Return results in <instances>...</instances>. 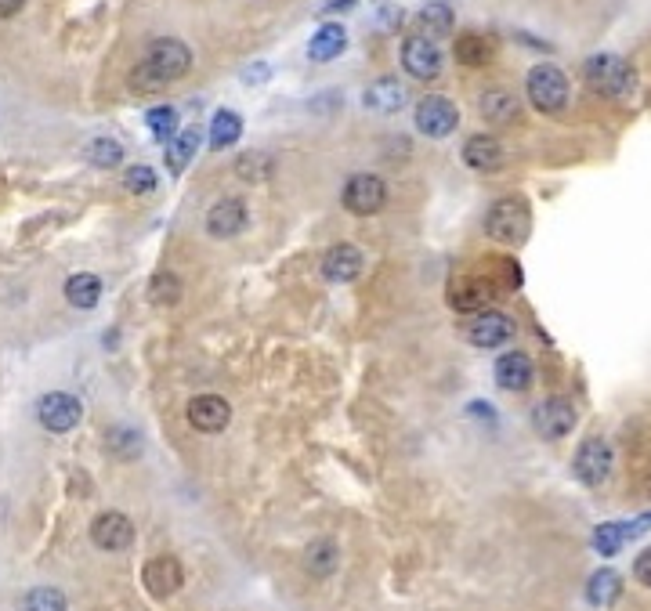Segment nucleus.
Listing matches in <instances>:
<instances>
[{"mask_svg":"<svg viewBox=\"0 0 651 611\" xmlns=\"http://www.w3.org/2000/svg\"><path fill=\"white\" fill-rule=\"evenodd\" d=\"M189 69H192L189 44H181V40H174V37L152 40V44L145 47L142 62L131 69V91L156 94L167 84H174V80H181Z\"/></svg>","mask_w":651,"mask_h":611,"instance_id":"f257e3e1","label":"nucleus"},{"mask_svg":"<svg viewBox=\"0 0 651 611\" xmlns=\"http://www.w3.org/2000/svg\"><path fill=\"white\" fill-rule=\"evenodd\" d=\"M532 228V214H529V203L521 196H503L496 199L485 214V235L496 239L503 246H518L525 243V235Z\"/></svg>","mask_w":651,"mask_h":611,"instance_id":"f03ea898","label":"nucleus"},{"mask_svg":"<svg viewBox=\"0 0 651 611\" xmlns=\"http://www.w3.org/2000/svg\"><path fill=\"white\" fill-rule=\"evenodd\" d=\"M583 76H586V84L594 87L597 94H604V98H626V94H633V87H637V73H633L630 62L619 55L586 58Z\"/></svg>","mask_w":651,"mask_h":611,"instance_id":"7ed1b4c3","label":"nucleus"},{"mask_svg":"<svg viewBox=\"0 0 651 611\" xmlns=\"http://www.w3.org/2000/svg\"><path fill=\"white\" fill-rule=\"evenodd\" d=\"M525 91H529V102L536 105L539 113H561L568 105V76L557 66H536L529 69V80H525Z\"/></svg>","mask_w":651,"mask_h":611,"instance_id":"20e7f679","label":"nucleus"},{"mask_svg":"<svg viewBox=\"0 0 651 611\" xmlns=\"http://www.w3.org/2000/svg\"><path fill=\"white\" fill-rule=\"evenodd\" d=\"M413 120L416 131L427 134V138H449L456 131V123H460V109L449 98H442V94H427V98L416 102Z\"/></svg>","mask_w":651,"mask_h":611,"instance_id":"39448f33","label":"nucleus"},{"mask_svg":"<svg viewBox=\"0 0 651 611\" xmlns=\"http://www.w3.org/2000/svg\"><path fill=\"white\" fill-rule=\"evenodd\" d=\"M572 474L583 481L586 489H597L608 481L612 474V445L604 442V438H586L583 445L576 449V460H572Z\"/></svg>","mask_w":651,"mask_h":611,"instance_id":"423d86ee","label":"nucleus"},{"mask_svg":"<svg viewBox=\"0 0 651 611\" xmlns=\"http://www.w3.org/2000/svg\"><path fill=\"white\" fill-rule=\"evenodd\" d=\"M80 416H84V405H80L76 395H69V391H51L37 405L40 427H48L51 434H69L80 423Z\"/></svg>","mask_w":651,"mask_h":611,"instance_id":"0eeeda50","label":"nucleus"},{"mask_svg":"<svg viewBox=\"0 0 651 611\" xmlns=\"http://www.w3.org/2000/svg\"><path fill=\"white\" fill-rule=\"evenodd\" d=\"M532 427H536L539 438L557 442V438H565V434L576 427V405L561 395L547 398V402H539L536 409H532Z\"/></svg>","mask_w":651,"mask_h":611,"instance_id":"6e6552de","label":"nucleus"},{"mask_svg":"<svg viewBox=\"0 0 651 611\" xmlns=\"http://www.w3.org/2000/svg\"><path fill=\"white\" fill-rule=\"evenodd\" d=\"M340 199H344V207H348L351 214H359V217L380 214L387 203V185L377 174H355V178L344 185V196Z\"/></svg>","mask_w":651,"mask_h":611,"instance_id":"1a4fd4ad","label":"nucleus"},{"mask_svg":"<svg viewBox=\"0 0 651 611\" xmlns=\"http://www.w3.org/2000/svg\"><path fill=\"white\" fill-rule=\"evenodd\" d=\"M402 66L413 80H438L442 73V51L431 37H406L402 44Z\"/></svg>","mask_w":651,"mask_h":611,"instance_id":"9d476101","label":"nucleus"},{"mask_svg":"<svg viewBox=\"0 0 651 611\" xmlns=\"http://www.w3.org/2000/svg\"><path fill=\"white\" fill-rule=\"evenodd\" d=\"M91 543H95L98 550H109V554L127 550V546L134 543L131 517L120 514V510H105V514H98L95 521H91Z\"/></svg>","mask_w":651,"mask_h":611,"instance_id":"9b49d317","label":"nucleus"},{"mask_svg":"<svg viewBox=\"0 0 651 611\" xmlns=\"http://www.w3.org/2000/svg\"><path fill=\"white\" fill-rule=\"evenodd\" d=\"M142 583L156 601H167V597H174V593L181 590V583H185L181 561L178 557H152L142 568Z\"/></svg>","mask_w":651,"mask_h":611,"instance_id":"f8f14e48","label":"nucleus"},{"mask_svg":"<svg viewBox=\"0 0 651 611\" xmlns=\"http://www.w3.org/2000/svg\"><path fill=\"white\" fill-rule=\"evenodd\" d=\"M467 340H471L474 348H500V344L514 340V319L503 315V311H482L467 326Z\"/></svg>","mask_w":651,"mask_h":611,"instance_id":"ddd939ff","label":"nucleus"},{"mask_svg":"<svg viewBox=\"0 0 651 611\" xmlns=\"http://www.w3.org/2000/svg\"><path fill=\"white\" fill-rule=\"evenodd\" d=\"M246 225H250V214H246L243 199H217L214 207L207 210V232L214 239H232Z\"/></svg>","mask_w":651,"mask_h":611,"instance_id":"4468645a","label":"nucleus"},{"mask_svg":"<svg viewBox=\"0 0 651 611\" xmlns=\"http://www.w3.org/2000/svg\"><path fill=\"white\" fill-rule=\"evenodd\" d=\"M228 420H232V409H228V402L221 395H199L189 402V423L196 431L217 434L225 431Z\"/></svg>","mask_w":651,"mask_h":611,"instance_id":"2eb2a0df","label":"nucleus"},{"mask_svg":"<svg viewBox=\"0 0 651 611\" xmlns=\"http://www.w3.org/2000/svg\"><path fill=\"white\" fill-rule=\"evenodd\" d=\"M503 160H507L503 145L496 138H489V134H474L463 145V163L471 170H478V174H496L503 167Z\"/></svg>","mask_w":651,"mask_h":611,"instance_id":"dca6fc26","label":"nucleus"},{"mask_svg":"<svg viewBox=\"0 0 651 611\" xmlns=\"http://www.w3.org/2000/svg\"><path fill=\"white\" fill-rule=\"evenodd\" d=\"M362 275V250L351 243L333 246L330 254L322 257V279L326 282H351Z\"/></svg>","mask_w":651,"mask_h":611,"instance_id":"f3484780","label":"nucleus"},{"mask_svg":"<svg viewBox=\"0 0 651 611\" xmlns=\"http://www.w3.org/2000/svg\"><path fill=\"white\" fill-rule=\"evenodd\" d=\"M478 113H482V120L496 123V127H510V123L521 116V102L514 91L492 87V91H485L482 98H478Z\"/></svg>","mask_w":651,"mask_h":611,"instance_id":"a211bd4d","label":"nucleus"},{"mask_svg":"<svg viewBox=\"0 0 651 611\" xmlns=\"http://www.w3.org/2000/svg\"><path fill=\"white\" fill-rule=\"evenodd\" d=\"M496 384L503 387V391H525V387L532 384V376H536V369H532V358L525 355V351H507V355H500V362H496Z\"/></svg>","mask_w":651,"mask_h":611,"instance_id":"6ab92c4d","label":"nucleus"},{"mask_svg":"<svg viewBox=\"0 0 651 611\" xmlns=\"http://www.w3.org/2000/svg\"><path fill=\"white\" fill-rule=\"evenodd\" d=\"M362 105L373 109V113H398V109L406 105V87L398 84L395 76H380V80H373V84L366 87Z\"/></svg>","mask_w":651,"mask_h":611,"instance_id":"aec40b11","label":"nucleus"},{"mask_svg":"<svg viewBox=\"0 0 651 611\" xmlns=\"http://www.w3.org/2000/svg\"><path fill=\"white\" fill-rule=\"evenodd\" d=\"M344 47H348L344 26H340V22H326V26L312 37V44H308V58H312V62H333Z\"/></svg>","mask_w":651,"mask_h":611,"instance_id":"412c9836","label":"nucleus"},{"mask_svg":"<svg viewBox=\"0 0 651 611\" xmlns=\"http://www.w3.org/2000/svg\"><path fill=\"white\" fill-rule=\"evenodd\" d=\"M66 301L73 304V308L87 311L95 308L98 301H102V279L91 272H76L66 279Z\"/></svg>","mask_w":651,"mask_h":611,"instance_id":"4be33fe9","label":"nucleus"},{"mask_svg":"<svg viewBox=\"0 0 651 611\" xmlns=\"http://www.w3.org/2000/svg\"><path fill=\"white\" fill-rule=\"evenodd\" d=\"M453 55L460 66L482 69L492 62V40H485L482 33H460V37H456Z\"/></svg>","mask_w":651,"mask_h":611,"instance_id":"5701e85b","label":"nucleus"},{"mask_svg":"<svg viewBox=\"0 0 651 611\" xmlns=\"http://www.w3.org/2000/svg\"><path fill=\"white\" fill-rule=\"evenodd\" d=\"M199 127H185V131H178V138L174 141H167V149H163V156H167V167H170V174H181V170L189 167V160L196 156V149H199Z\"/></svg>","mask_w":651,"mask_h":611,"instance_id":"b1692460","label":"nucleus"},{"mask_svg":"<svg viewBox=\"0 0 651 611\" xmlns=\"http://www.w3.org/2000/svg\"><path fill=\"white\" fill-rule=\"evenodd\" d=\"M619 593H623V575L615 572V568H601V572H594L590 575V583H586V597H590V604H597V608L619 601Z\"/></svg>","mask_w":651,"mask_h":611,"instance_id":"393cba45","label":"nucleus"},{"mask_svg":"<svg viewBox=\"0 0 651 611\" xmlns=\"http://www.w3.org/2000/svg\"><path fill=\"white\" fill-rule=\"evenodd\" d=\"M243 138V116L232 113V109H221L210 120V149H228Z\"/></svg>","mask_w":651,"mask_h":611,"instance_id":"a878e982","label":"nucleus"},{"mask_svg":"<svg viewBox=\"0 0 651 611\" xmlns=\"http://www.w3.org/2000/svg\"><path fill=\"white\" fill-rule=\"evenodd\" d=\"M84 160L91 163V167H120L123 145L116 138H91L84 149Z\"/></svg>","mask_w":651,"mask_h":611,"instance_id":"bb28decb","label":"nucleus"},{"mask_svg":"<svg viewBox=\"0 0 651 611\" xmlns=\"http://www.w3.org/2000/svg\"><path fill=\"white\" fill-rule=\"evenodd\" d=\"M145 123H149V131L156 141H174L178 138V109L174 105H156V109H149L145 113Z\"/></svg>","mask_w":651,"mask_h":611,"instance_id":"cd10ccee","label":"nucleus"},{"mask_svg":"<svg viewBox=\"0 0 651 611\" xmlns=\"http://www.w3.org/2000/svg\"><path fill=\"white\" fill-rule=\"evenodd\" d=\"M626 539H633L630 525H623V521H608V525H601L594 532V550H597V554H604V557H612V554H619V550H623Z\"/></svg>","mask_w":651,"mask_h":611,"instance_id":"c85d7f7f","label":"nucleus"},{"mask_svg":"<svg viewBox=\"0 0 651 611\" xmlns=\"http://www.w3.org/2000/svg\"><path fill=\"white\" fill-rule=\"evenodd\" d=\"M19 611H66V593L55 586H37L22 597Z\"/></svg>","mask_w":651,"mask_h":611,"instance_id":"c756f323","label":"nucleus"},{"mask_svg":"<svg viewBox=\"0 0 651 611\" xmlns=\"http://www.w3.org/2000/svg\"><path fill=\"white\" fill-rule=\"evenodd\" d=\"M272 170H275V160L268 152H243L236 160V174L243 181H265L272 178Z\"/></svg>","mask_w":651,"mask_h":611,"instance_id":"7c9ffc66","label":"nucleus"},{"mask_svg":"<svg viewBox=\"0 0 651 611\" xmlns=\"http://www.w3.org/2000/svg\"><path fill=\"white\" fill-rule=\"evenodd\" d=\"M492 297V290L485 282H460L453 290V308L456 311H482L485 301Z\"/></svg>","mask_w":651,"mask_h":611,"instance_id":"2f4dec72","label":"nucleus"},{"mask_svg":"<svg viewBox=\"0 0 651 611\" xmlns=\"http://www.w3.org/2000/svg\"><path fill=\"white\" fill-rule=\"evenodd\" d=\"M420 37H445L449 29H453V11L445 8V4H427L424 11H420Z\"/></svg>","mask_w":651,"mask_h":611,"instance_id":"473e14b6","label":"nucleus"},{"mask_svg":"<svg viewBox=\"0 0 651 611\" xmlns=\"http://www.w3.org/2000/svg\"><path fill=\"white\" fill-rule=\"evenodd\" d=\"M337 561H340V550L330 539H319V543L308 546V572L312 575H330L337 568Z\"/></svg>","mask_w":651,"mask_h":611,"instance_id":"72a5a7b5","label":"nucleus"},{"mask_svg":"<svg viewBox=\"0 0 651 611\" xmlns=\"http://www.w3.org/2000/svg\"><path fill=\"white\" fill-rule=\"evenodd\" d=\"M156 185H160V178H156V170L145 167V163L123 170V188H127V192H134V196H152V192H156Z\"/></svg>","mask_w":651,"mask_h":611,"instance_id":"f704fd0d","label":"nucleus"},{"mask_svg":"<svg viewBox=\"0 0 651 611\" xmlns=\"http://www.w3.org/2000/svg\"><path fill=\"white\" fill-rule=\"evenodd\" d=\"M149 301L160 304V308H167V304H178L181 301V282L178 275L170 272H160L156 279L149 282Z\"/></svg>","mask_w":651,"mask_h":611,"instance_id":"c9c22d12","label":"nucleus"},{"mask_svg":"<svg viewBox=\"0 0 651 611\" xmlns=\"http://www.w3.org/2000/svg\"><path fill=\"white\" fill-rule=\"evenodd\" d=\"M109 449H116V452H120L123 460H131L134 452L142 449V442H138V434L123 431V427H120V431H113V434H109Z\"/></svg>","mask_w":651,"mask_h":611,"instance_id":"e433bc0d","label":"nucleus"},{"mask_svg":"<svg viewBox=\"0 0 651 611\" xmlns=\"http://www.w3.org/2000/svg\"><path fill=\"white\" fill-rule=\"evenodd\" d=\"M633 579L651 590V546H648V550H641V554H637V561H633Z\"/></svg>","mask_w":651,"mask_h":611,"instance_id":"4c0bfd02","label":"nucleus"},{"mask_svg":"<svg viewBox=\"0 0 651 611\" xmlns=\"http://www.w3.org/2000/svg\"><path fill=\"white\" fill-rule=\"evenodd\" d=\"M26 8V0H0V19H15Z\"/></svg>","mask_w":651,"mask_h":611,"instance_id":"58836bf2","label":"nucleus"},{"mask_svg":"<svg viewBox=\"0 0 651 611\" xmlns=\"http://www.w3.org/2000/svg\"><path fill=\"white\" fill-rule=\"evenodd\" d=\"M265 76H268V66H254V69H246L243 80H246V84H261Z\"/></svg>","mask_w":651,"mask_h":611,"instance_id":"ea45409f","label":"nucleus"}]
</instances>
